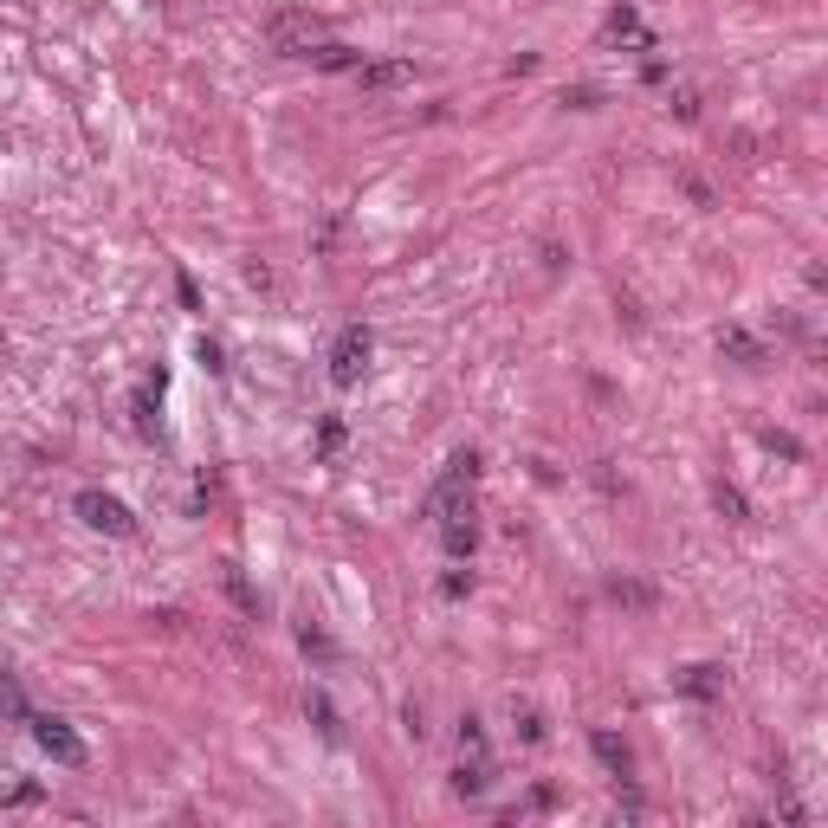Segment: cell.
<instances>
[{"instance_id": "1", "label": "cell", "mask_w": 828, "mask_h": 828, "mask_svg": "<svg viewBox=\"0 0 828 828\" xmlns=\"http://www.w3.org/2000/svg\"><path fill=\"white\" fill-rule=\"evenodd\" d=\"M324 20H317V13H298V7H285V13H272L266 20V46L272 52H285V59H305L311 46H324Z\"/></svg>"}, {"instance_id": "2", "label": "cell", "mask_w": 828, "mask_h": 828, "mask_svg": "<svg viewBox=\"0 0 828 828\" xmlns=\"http://www.w3.org/2000/svg\"><path fill=\"white\" fill-rule=\"evenodd\" d=\"M369 350H376V337H369V324H343L337 343H330V382L337 389H356L369 369Z\"/></svg>"}, {"instance_id": "3", "label": "cell", "mask_w": 828, "mask_h": 828, "mask_svg": "<svg viewBox=\"0 0 828 828\" xmlns=\"http://www.w3.org/2000/svg\"><path fill=\"white\" fill-rule=\"evenodd\" d=\"M72 512L91 524V531H104V537H130L136 531V518H130V505L123 499H110V492H98V486H85L72 499Z\"/></svg>"}, {"instance_id": "4", "label": "cell", "mask_w": 828, "mask_h": 828, "mask_svg": "<svg viewBox=\"0 0 828 828\" xmlns=\"http://www.w3.org/2000/svg\"><path fill=\"white\" fill-rule=\"evenodd\" d=\"M26 725H33V744H39V751H46L52 757V764H85V738H78V731L72 725H65V719H52V712H33V719H26Z\"/></svg>"}, {"instance_id": "5", "label": "cell", "mask_w": 828, "mask_h": 828, "mask_svg": "<svg viewBox=\"0 0 828 828\" xmlns=\"http://www.w3.org/2000/svg\"><path fill=\"white\" fill-rule=\"evenodd\" d=\"M356 85L363 91H402V85H414V65L408 59H363L356 65Z\"/></svg>"}, {"instance_id": "6", "label": "cell", "mask_w": 828, "mask_h": 828, "mask_svg": "<svg viewBox=\"0 0 828 828\" xmlns=\"http://www.w3.org/2000/svg\"><path fill=\"white\" fill-rule=\"evenodd\" d=\"M589 751H596V764L609 770L615 783H628V777H634V751L615 738V731H589Z\"/></svg>"}, {"instance_id": "7", "label": "cell", "mask_w": 828, "mask_h": 828, "mask_svg": "<svg viewBox=\"0 0 828 828\" xmlns=\"http://www.w3.org/2000/svg\"><path fill=\"white\" fill-rule=\"evenodd\" d=\"M492 790V757L486 751H460V770H453V796H486Z\"/></svg>"}, {"instance_id": "8", "label": "cell", "mask_w": 828, "mask_h": 828, "mask_svg": "<svg viewBox=\"0 0 828 828\" xmlns=\"http://www.w3.org/2000/svg\"><path fill=\"white\" fill-rule=\"evenodd\" d=\"M609 602L654 615V609H660V589H654V583H641V576H609Z\"/></svg>"}, {"instance_id": "9", "label": "cell", "mask_w": 828, "mask_h": 828, "mask_svg": "<svg viewBox=\"0 0 828 828\" xmlns=\"http://www.w3.org/2000/svg\"><path fill=\"white\" fill-rule=\"evenodd\" d=\"M673 693H686V699H719L725 693V673L719 667H686V673H673Z\"/></svg>"}, {"instance_id": "10", "label": "cell", "mask_w": 828, "mask_h": 828, "mask_svg": "<svg viewBox=\"0 0 828 828\" xmlns=\"http://www.w3.org/2000/svg\"><path fill=\"white\" fill-rule=\"evenodd\" d=\"M305 59L317 65V72H356V65H363V52H356V46H343V39H324V46H311Z\"/></svg>"}, {"instance_id": "11", "label": "cell", "mask_w": 828, "mask_h": 828, "mask_svg": "<svg viewBox=\"0 0 828 828\" xmlns=\"http://www.w3.org/2000/svg\"><path fill=\"white\" fill-rule=\"evenodd\" d=\"M719 350L731 356V363H744V369H757V363H764V343H757L751 330H738V324H725V330H719Z\"/></svg>"}, {"instance_id": "12", "label": "cell", "mask_w": 828, "mask_h": 828, "mask_svg": "<svg viewBox=\"0 0 828 828\" xmlns=\"http://www.w3.org/2000/svg\"><path fill=\"white\" fill-rule=\"evenodd\" d=\"M440 537H447V550H453V557H473V550H479V524H473V512L440 518Z\"/></svg>"}, {"instance_id": "13", "label": "cell", "mask_w": 828, "mask_h": 828, "mask_svg": "<svg viewBox=\"0 0 828 828\" xmlns=\"http://www.w3.org/2000/svg\"><path fill=\"white\" fill-rule=\"evenodd\" d=\"M305 712H311V725L324 731L330 744H343V719H337V706H330V693H324V686H311V693H305Z\"/></svg>"}, {"instance_id": "14", "label": "cell", "mask_w": 828, "mask_h": 828, "mask_svg": "<svg viewBox=\"0 0 828 828\" xmlns=\"http://www.w3.org/2000/svg\"><path fill=\"white\" fill-rule=\"evenodd\" d=\"M712 505H719V512H725L731 524H751V499H744L738 486H725V479H719V486H712Z\"/></svg>"}, {"instance_id": "15", "label": "cell", "mask_w": 828, "mask_h": 828, "mask_svg": "<svg viewBox=\"0 0 828 828\" xmlns=\"http://www.w3.org/2000/svg\"><path fill=\"white\" fill-rule=\"evenodd\" d=\"M0 719H7V725H26V719H33V706H26L20 680H0Z\"/></svg>"}, {"instance_id": "16", "label": "cell", "mask_w": 828, "mask_h": 828, "mask_svg": "<svg viewBox=\"0 0 828 828\" xmlns=\"http://www.w3.org/2000/svg\"><path fill=\"white\" fill-rule=\"evenodd\" d=\"M227 596H233V609H240V615H259V596H253V583H246L240 563H227Z\"/></svg>"}, {"instance_id": "17", "label": "cell", "mask_w": 828, "mask_h": 828, "mask_svg": "<svg viewBox=\"0 0 828 828\" xmlns=\"http://www.w3.org/2000/svg\"><path fill=\"white\" fill-rule=\"evenodd\" d=\"M317 453H324V460H337V453H343V421H337V414L317 421Z\"/></svg>"}, {"instance_id": "18", "label": "cell", "mask_w": 828, "mask_h": 828, "mask_svg": "<svg viewBox=\"0 0 828 828\" xmlns=\"http://www.w3.org/2000/svg\"><path fill=\"white\" fill-rule=\"evenodd\" d=\"M298 647H305V654H317V660H337V647H330V634H324V628H311V621H305V628H298Z\"/></svg>"}, {"instance_id": "19", "label": "cell", "mask_w": 828, "mask_h": 828, "mask_svg": "<svg viewBox=\"0 0 828 828\" xmlns=\"http://www.w3.org/2000/svg\"><path fill=\"white\" fill-rule=\"evenodd\" d=\"M764 447H770V453H783V460H803V440L783 434V427H764Z\"/></svg>"}, {"instance_id": "20", "label": "cell", "mask_w": 828, "mask_h": 828, "mask_svg": "<svg viewBox=\"0 0 828 828\" xmlns=\"http://www.w3.org/2000/svg\"><path fill=\"white\" fill-rule=\"evenodd\" d=\"M466 589H473V570H447V576H440V596H447V602H460Z\"/></svg>"}, {"instance_id": "21", "label": "cell", "mask_w": 828, "mask_h": 828, "mask_svg": "<svg viewBox=\"0 0 828 828\" xmlns=\"http://www.w3.org/2000/svg\"><path fill=\"white\" fill-rule=\"evenodd\" d=\"M195 356H201L207 376H220V369H227V363H220V343H214V337H201V343H195Z\"/></svg>"}, {"instance_id": "22", "label": "cell", "mask_w": 828, "mask_h": 828, "mask_svg": "<svg viewBox=\"0 0 828 828\" xmlns=\"http://www.w3.org/2000/svg\"><path fill=\"white\" fill-rule=\"evenodd\" d=\"M460 751H486V731H479V719H460Z\"/></svg>"}, {"instance_id": "23", "label": "cell", "mask_w": 828, "mask_h": 828, "mask_svg": "<svg viewBox=\"0 0 828 828\" xmlns=\"http://www.w3.org/2000/svg\"><path fill=\"white\" fill-rule=\"evenodd\" d=\"M518 738H524V744H537V738H544V719H537V712H531V706H524V712H518Z\"/></svg>"}, {"instance_id": "24", "label": "cell", "mask_w": 828, "mask_h": 828, "mask_svg": "<svg viewBox=\"0 0 828 828\" xmlns=\"http://www.w3.org/2000/svg\"><path fill=\"white\" fill-rule=\"evenodd\" d=\"M175 298H182V305H188V311H195V305H201V292H195V279H188V272H175Z\"/></svg>"}, {"instance_id": "25", "label": "cell", "mask_w": 828, "mask_h": 828, "mask_svg": "<svg viewBox=\"0 0 828 828\" xmlns=\"http://www.w3.org/2000/svg\"><path fill=\"white\" fill-rule=\"evenodd\" d=\"M0 803H39V783H13V790L0 796Z\"/></svg>"}]
</instances>
